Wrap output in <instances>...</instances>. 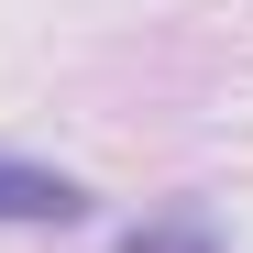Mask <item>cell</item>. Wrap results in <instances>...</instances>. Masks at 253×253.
Masks as SVG:
<instances>
[{"instance_id":"6da1fadb","label":"cell","mask_w":253,"mask_h":253,"mask_svg":"<svg viewBox=\"0 0 253 253\" xmlns=\"http://www.w3.org/2000/svg\"><path fill=\"white\" fill-rule=\"evenodd\" d=\"M0 220H88V187H77V176H55V165L0 154Z\"/></svg>"}]
</instances>
